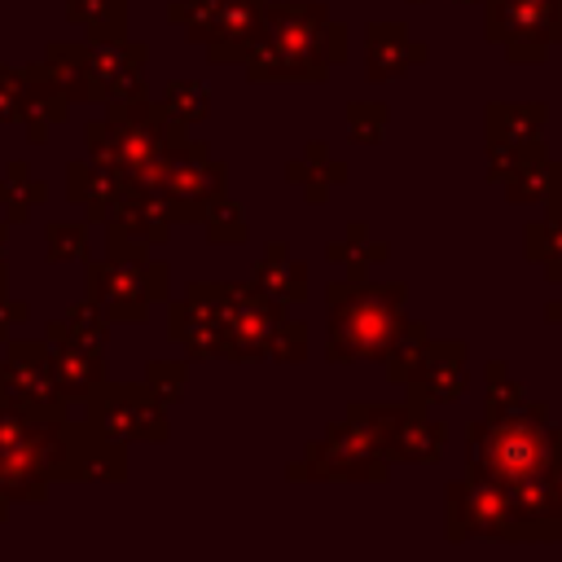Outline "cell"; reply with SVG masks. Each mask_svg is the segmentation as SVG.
Listing matches in <instances>:
<instances>
[{
	"instance_id": "obj_2",
	"label": "cell",
	"mask_w": 562,
	"mask_h": 562,
	"mask_svg": "<svg viewBox=\"0 0 562 562\" xmlns=\"http://www.w3.org/2000/svg\"><path fill=\"white\" fill-rule=\"evenodd\" d=\"M544 422L549 404H527L522 413L514 408L470 426V474H483L492 483L549 474L558 457V435Z\"/></svg>"
},
{
	"instance_id": "obj_21",
	"label": "cell",
	"mask_w": 562,
	"mask_h": 562,
	"mask_svg": "<svg viewBox=\"0 0 562 562\" xmlns=\"http://www.w3.org/2000/svg\"><path fill=\"white\" fill-rule=\"evenodd\" d=\"M347 123H351V136H356L360 145H369V140H382V127H386V110H382V105H364V101H351V110H347Z\"/></svg>"
},
{
	"instance_id": "obj_8",
	"label": "cell",
	"mask_w": 562,
	"mask_h": 562,
	"mask_svg": "<svg viewBox=\"0 0 562 562\" xmlns=\"http://www.w3.org/2000/svg\"><path fill=\"white\" fill-rule=\"evenodd\" d=\"M44 470L48 465H44L40 430L31 426V417L22 408L0 400V496L40 501L44 496Z\"/></svg>"
},
{
	"instance_id": "obj_16",
	"label": "cell",
	"mask_w": 562,
	"mask_h": 562,
	"mask_svg": "<svg viewBox=\"0 0 562 562\" xmlns=\"http://www.w3.org/2000/svg\"><path fill=\"white\" fill-rule=\"evenodd\" d=\"M48 338H53V342H75V347H92V351H101V347H105V325L97 321L92 307L79 303V307L66 312L61 325H48Z\"/></svg>"
},
{
	"instance_id": "obj_9",
	"label": "cell",
	"mask_w": 562,
	"mask_h": 562,
	"mask_svg": "<svg viewBox=\"0 0 562 562\" xmlns=\"http://www.w3.org/2000/svg\"><path fill=\"white\" fill-rule=\"evenodd\" d=\"M88 413H92V426L110 439H162L167 435L162 400L149 386H110V382H101L88 395Z\"/></svg>"
},
{
	"instance_id": "obj_24",
	"label": "cell",
	"mask_w": 562,
	"mask_h": 562,
	"mask_svg": "<svg viewBox=\"0 0 562 562\" xmlns=\"http://www.w3.org/2000/svg\"><path fill=\"white\" fill-rule=\"evenodd\" d=\"M48 259H75L83 255V224H53L48 228Z\"/></svg>"
},
{
	"instance_id": "obj_10",
	"label": "cell",
	"mask_w": 562,
	"mask_h": 562,
	"mask_svg": "<svg viewBox=\"0 0 562 562\" xmlns=\"http://www.w3.org/2000/svg\"><path fill=\"white\" fill-rule=\"evenodd\" d=\"M413 61H426V44L408 40L400 22H373L364 35V75L369 79H400Z\"/></svg>"
},
{
	"instance_id": "obj_18",
	"label": "cell",
	"mask_w": 562,
	"mask_h": 562,
	"mask_svg": "<svg viewBox=\"0 0 562 562\" xmlns=\"http://www.w3.org/2000/svg\"><path fill=\"white\" fill-rule=\"evenodd\" d=\"M527 255L531 259H544L553 268V277H562V215H549L544 224H531L527 228Z\"/></svg>"
},
{
	"instance_id": "obj_20",
	"label": "cell",
	"mask_w": 562,
	"mask_h": 562,
	"mask_svg": "<svg viewBox=\"0 0 562 562\" xmlns=\"http://www.w3.org/2000/svg\"><path fill=\"white\" fill-rule=\"evenodd\" d=\"M303 347H307V329L303 321H277L272 338H268V356H281V360H303Z\"/></svg>"
},
{
	"instance_id": "obj_12",
	"label": "cell",
	"mask_w": 562,
	"mask_h": 562,
	"mask_svg": "<svg viewBox=\"0 0 562 562\" xmlns=\"http://www.w3.org/2000/svg\"><path fill=\"white\" fill-rule=\"evenodd\" d=\"M48 373L57 382L61 395H92L105 382V364L101 351L92 347H75V342H57L48 351Z\"/></svg>"
},
{
	"instance_id": "obj_3",
	"label": "cell",
	"mask_w": 562,
	"mask_h": 562,
	"mask_svg": "<svg viewBox=\"0 0 562 562\" xmlns=\"http://www.w3.org/2000/svg\"><path fill=\"white\" fill-rule=\"evenodd\" d=\"M404 285H364L338 281L329 285V360H364L386 356L395 334L404 329Z\"/></svg>"
},
{
	"instance_id": "obj_13",
	"label": "cell",
	"mask_w": 562,
	"mask_h": 562,
	"mask_svg": "<svg viewBox=\"0 0 562 562\" xmlns=\"http://www.w3.org/2000/svg\"><path fill=\"white\" fill-rule=\"evenodd\" d=\"M255 281H259V294H268V299H277V303H294V299L307 294V268L294 263L281 241L255 263Z\"/></svg>"
},
{
	"instance_id": "obj_4",
	"label": "cell",
	"mask_w": 562,
	"mask_h": 562,
	"mask_svg": "<svg viewBox=\"0 0 562 562\" xmlns=\"http://www.w3.org/2000/svg\"><path fill=\"white\" fill-rule=\"evenodd\" d=\"M263 0H184L171 4V22H184L189 40L206 44L211 61H246L250 35L259 31Z\"/></svg>"
},
{
	"instance_id": "obj_7",
	"label": "cell",
	"mask_w": 562,
	"mask_h": 562,
	"mask_svg": "<svg viewBox=\"0 0 562 562\" xmlns=\"http://www.w3.org/2000/svg\"><path fill=\"white\" fill-rule=\"evenodd\" d=\"M0 400L22 408L31 422H57L61 417V391L48 373V351L40 342H13L0 360Z\"/></svg>"
},
{
	"instance_id": "obj_27",
	"label": "cell",
	"mask_w": 562,
	"mask_h": 562,
	"mask_svg": "<svg viewBox=\"0 0 562 562\" xmlns=\"http://www.w3.org/2000/svg\"><path fill=\"white\" fill-rule=\"evenodd\" d=\"M417 4H422V0H417Z\"/></svg>"
},
{
	"instance_id": "obj_25",
	"label": "cell",
	"mask_w": 562,
	"mask_h": 562,
	"mask_svg": "<svg viewBox=\"0 0 562 562\" xmlns=\"http://www.w3.org/2000/svg\"><path fill=\"white\" fill-rule=\"evenodd\" d=\"M558 35H562V18H558Z\"/></svg>"
},
{
	"instance_id": "obj_6",
	"label": "cell",
	"mask_w": 562,
	"mask_h": 562,
	"mask_svg": "<svg viewBox=\"0 0 562 562\" xmlns=\"http://www.w3.org/2000/svg\"><path fill=\"white\" fill-rule=\"evenodd\" d=\"M558 18L562 0H487V40L514 61H540L558 40Z\"/></svg>"
},
{
	"instance_id": "obj_1",
	"label": "cell",
	"mask_w": 562,
	"mask_h": 562,
	"mask_svg": "<svg viewBox=\"0 0 562 562\" xmlns=\"http://www.w3.org/2000/svg\"><path fill=\"white\" fill-rule=\"evenodd\" d=\"M342 26L329 22L321 4H281L259 18V31L246 48L250 79H325L329 66L347 57Z\"/></svg>"
},
{
	"instance_id": "obj_19",
	"label": "cell",
	"mask_w": 562,
	"mask_h": 562,
	"mask_svg": "<svg viewBox=\"0 0 562 562\" xmlns=\"http://www.w3.org/2000/svg\"><path fill=\"white\" fill-rule=\"evenodd\" d=\"M202 220H206V233L215 237V241H241L246 237V220H241V211H237V202H215L211 211H202Z\"/></svg>"
},
{
	"instance_id": "obj_22",
	"label": "cell",
	"mask_w": 562,
	"mask_h": 562,
	"mask_svg": "<svg viewBox=\"0 0 562 562\" xmlns=\"http://www.w3.org/2000/svg\"><path fill=\"white\" fill-rule=\"evenodd\" d=\"M180 386H184V364H167V360L149 364V391H154L162 404L180 400Z\"/></svg>"
},
{
	"instance_id": "obj_23",
	"label": "cell",
	"mask_w": 562,
	"mask_h": 562,
	"mask_svg": "<svg viewBox=\"0 0 562 562\" xmlns=\"http://www.w3.org/2000/svg\"><path fill=\"white\" fill-rule=\"evenodd\" d=\"M22 83H26V70H9L0 66V123H18L22 114Z\"/></svg>"
},
{
	"instance_id": "obj_11",
	"label": "cell",
	"mask_w": 562,
	"mask_h": 562,
	"mask_svg": "<svg viewBox=\"0 0 562 562\" xmlns=\"http://www.w3.org/2000/svg\"><path fill=\"white\" fill-rule=\"evenodd\" d=\"M127 189H132V180H123V176H114V171H105L97 162H88V167L83 162H70V202L88 206L92 220L114 215L119 202L127 198Z\"/></svg>"
},
{
	"instance_id": "obj_26",
	"label": "cell",
	"mask_w": 562,
	"mask_h": 562,
	"mask_svg": "<svg viewBox=\"0 0 562 562\" xmlns=\"http://www.w3.org/2000/svg\"><path fill=\"white\" fill-rule=\"evenodd\" d=\"M461 4H474V0H461Z\"/></svg>"
},
{
	"instance_id": "obj_15",
	"label": "cell",
	"mask_w": 562,
	"mask_h": 562,
	"mask_svg": "<svg viewBox=\"0 0 562 562\" xmlns=\"http://www.w3.org/2000/svg\"><path fill=\"white\" fill-rule=\"evenodd\" d=\"M544 119H549V110L540 101H527V105H492L487 110V123H505V132L496 127L487 136L492 140H505V145H527V140H536V132L544 127Z\"/></svg>"
},
{
	"instance_id": "obj_28",
	"label": "cell",
	"mask_w": 562,
	"mask_h": 562,
	"mask_svg": "<svg viewBox=\"0 0 562 562\" xmlns=\"http://www.w3.org/2000/svg\"><path fill=\"white\" fill-rule=\"evenodd\" d=\"M558 307H562V303H558Z\"/></svg>"
},
{
	"instance_id": "obj_14",
	"label": "cell",
	"mask_w": 562,
	"mask_h": 562,
	"mask_svg": "<svg viewBox=\"0 0 562 562\" xmlns=\"http://www.w3.org/2000/svg\"><path fill=\"white\" fill-rule=\"evenodd\" d=\"M66 18L88 35H123L127 31V0H66Z\"/></svg>"
},
{
	"instance_id": "obj_17",
	"label": "cell",
	"mask_w": 562,
	"mask_h": 562,
	"mask_svg": "<svg viewBox=\"0 0 562 562\" xmlns=\"http://www.w3.org/2000/svg\"><path fill=\"white\" fill-rule=\"evenodd\" d=\"M206 105H211V97H206V88H202V83H184V79L167 83L162 110H167L176 123H189V119H206Z\"/></svg>"
},
{
	"instance_id": "obj_5",
	"label": "cell",
	"mask_w": 562,
	"mask_h": 562,
	"mask_svg": "<svg viewBox=\"0 0 562 562\" xmlns=\"http://www.w3.org/2000/svg\"><path fill=\"white\" fill-rule=\"evenodd\" d=\"M92 307L105 312L110 321H145L149 303L167 294V268L149 259H110L92 263Z\"/></svg>"
}]
</instances>
